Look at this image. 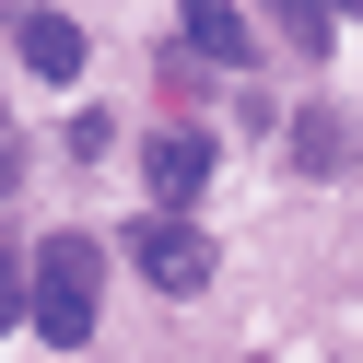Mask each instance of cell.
<instances>
[{
	"label": "cell",
	"instance_id": "cell-4",
	"mask_svg": "<svg viewBox=\"0 0 363 363\" xmlns=\"http://www.w3.org/2000/svg\"><path fill=\"white\" fill-rule=\"evenodd\" d=\"M141 176H152L164 211H188V199L211 188V129H152V141H141Z\"/></svg>",
	"mask_w": 363,
	"mask_h": 363
},
{
	"label": "cell",
	"instance_id": "cell-9",
	"mask_svg": "<svg viewBox=\"0 0 363 363\" xmlns=\"http://www.w3.org/2000/svg\"><path fill=\"white\" fill-rule=\"evenodd\" d=\"M12 176H24V164H12V118H0V199H12Z\"/></svg>",
	"mask_w": 363,
	"mask_h": 363
},
{
	"label": "cell",
	"instance_id": "cell-1",
	"mask_svg": "<svg viewBox=\"0 0 363 363\" xmlns=\"http://www.w3.org/2000/svg\"><path fill=\"white\" fill-rule=\"evenodd\" d=\"M24 316H35V340H48V352H82V340H94V316H106V246H94V235H48V246H24Z\"/></svg>",
	"mask_w": 363,
	"mask_h": 363
},
{
	"label": "cell",
	"instance_id": "cell-5",
	"mask_svg": "<svg viewBox=\"0 0 363 363\" xmlns=\"http://www.w3.org/2000/svg\"><path fill=\"white\" fill-rule=\"evenodd\" d=\"M176 35H188V59H211V71H246V59H258V35H246L235 0H176Z\"/></svg>",
	"mask_w": 363,
	"mask_h": 363
},
{
	"label": "cell",
	"instance_id": "cell-6",
	"mask_svg": "<svg viewBox=\"0 0 363 363\" xmlns=\"http://www.w3.org/2000/svg\"><path fill=\"white\" fill-rule=\"evenodd\" d=\"M340 152H352L340 106H305V118H293V164H305V176H340Z\"/></svg>",
	"mask_w": 363,
	"mask_h": 363
},
{
	"label": "cell",
	"instance_id": "cell-10",
	"mask_svg": "<svg viewBox=\"0 0 363 363\" xmlns=\"http://www.w3.org/2000/svg\"><path fill=\"white\" fill-rule=\"evenodd\" d=\"M328 12H363V0H328Z\"/></svg>",
	"mask_w": 363,
	"mask_h": 363
},
{
	"label": "cell",
	"instance_id": "cell-8",
	"mask_svg": "<svg viewBox=\"0 0 363 363\" xmlns=\"http://www.w3.org/2000/svg\"><path fill=\"white\" fill-rule=\"evenodd\" d=\"M24 316V246H0V328Z\"/></svg>",
	"mask_w": 363,
	"mask_h": 363
},
{
	"label": "cell",
	"instance_id": "cell-3",
	"mask_svg": "<svg viewBox=\"0 0 363 363\" xmlns=\"http://www.w3.org/2000/svg\"><path fill=\"white\" fill-rule=\"evenodd\" d=\"M0 35H12V59H24V71L82 82V24H71V12H48V0H12V12H0Z\"/></svg>",
	"mask_w": 363,
	"mask_h": 363
},
{
	"label": "cell",
	"instance_id": "cell-2",
	"mask_svg": "<svg viewBox=\"0 0 363 363\" xmlns=\"http://www.w3.org/2000/svg\"><path fill=\"white\" fill-rule=\"evenodd\" d=\"M129 258H141L152 293H211V235L188 211H164V199H152V223H129Z\"/></svg>",
	"mask_w": 363,
	"mask_h": 363
},
{
	"label": "cell",
	"instance_id": "cell-7",
	"mask_svg": "<svg viewBox=\"0 0 363 363\" xmlns=\"http://www.w3.org/2000/svg\"><path fill=\"white\" fill-rule=\"evenodd\" d=\"M258 12H269V24L293 35V59H328V24H340L328 0H258Z\"/></svg>",
	"mask_w": 363,
	"mask_h": 363
}]
</instances>
